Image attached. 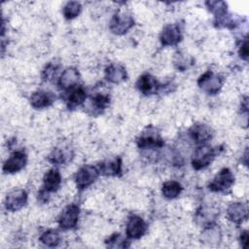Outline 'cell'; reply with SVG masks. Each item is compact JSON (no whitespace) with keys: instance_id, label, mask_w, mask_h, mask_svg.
Listing matches in <instances>:
<instances>
[{"instance_id":"obj_15","label":"cell","mask_w":249,"mask_h":249,"mask_svg":"<svg viewBox=\"0 0 249 249\" xmlns=\"http://www.w3.org/2000/svg\"><path fill=\"white\" fill-rule=\"evenodd\" d=\"M80 74L74 67L66 68L58 79V86L62 89H71L78 84Z\"/></svg>"},{"instance_id":"obj_29","label":"cell","mask_w":249,"mask_h":249,"mask_svg":"<svg viewBox=\"0 0 249 249\" xmlns=\"http://www.w3.org/2000/svg\"><path fill=\"white\" fill-rule=\"evenodd\" d=\"M174 63L177 66V68L184 70L188 67L189 59L186 56H184L182 53H176L174 58Z\"/></svg>"},{"instance_id":"obj_10","label":"cell","mask_w":249,"mask_h":249,"mask_svg":"<svg viewBox=\"0 0 249 249\" xmlns=\"http://www.w3.org/2000/svg\"><path fill=\"white\" fill-rule=\"evenodd\" d=\"M27 161L26 155L21 151L14 152L4 162L3 171L5 173H16L21 170Z\"/></svg>"},{"instance_id":"obj_12","label":"cell","mask_w":249,"mask_h":249,"mask_svg":"<svg viewBox=\"0 0 249 249\" xmlns=\"http://www.w3.org/2000/svg\"><path fill=\"white\" fill-rule=\"evenodd\" d=\"M137 145L142 149L160 148L163 146V140L156 130L149 128L147 131H143V133L137 138Z\"/></svg>"},{"instance_id":"obj_26","label":"cell","mask_w":249,"mask_h":249,"mask_svg":"<svg viewBox=\"0 0 249 249\" xmlns=\"http://www.w3.org/2000/svg\"><path fill=\"white\" fill-rule=\"evenodd\" d=\"M81 10H82V6L79 2L70 1L64 5V7L62 9V13H63V16L65 18L72 19L80 15Z\"/></svg>"},{"instance_id":"obj_9","label":"cell","mask_w":249,"mask_h":249,"mask_svg":"<svg viewBox=\"0 0 249 249\" xmlns=\"http://www.w3.org/2000/svg\"><path fill=\"white\" fill-rule=\"evenodd\" d=\"M146 231L147 225L141 217L133 215L129 218L125 228V234L128 238L139 239L145 234Z\"/></svg>"},{"instance_id":"obj_2","label":"cell","mask_w":249,"mask_h":249,"mask_svg":"<svg viewBox=\"0 0 249 249\" xmlns=\"http://www.w3.org/2000/svg\"><path fill=\"white\" fill-rule=\"evenodd\" d=\"M197 85L203 91L209 94H215L223 86V78L220 75L208 70L198 78Z\"/></svg>"},{"instance_id":"obj_20","label":"cell","mask_w":249,"mask_h":249,"mask_svg":"<svg viewBox=\"0 0 249 249\" xmlns=\"http://www.w3.org/2000/svg\"><path fill=\"white\" fill-rule=\"evenodd\" d=\"M73 158V152L68 147L55 148L49 157V160L53 164H62L71 160Z\"/></svg>"},{"instance_id":"obj_6","label":"cell","mask_w":249,"mask_h":249,"mask_svg":"<svg viewBox=\"0 0 249 249\" xmlns=\"http://www.w3.org/2000/svg\"><path fill=\"white\" fill-rule=\"evenodd\" d=\"M79 216H80V208L78 205L70 204L66 206L62 210L58 218V225L60 229L67 231L75 228V226L78 223Z\"/></svg>"},{"instance_id":"obj_28","label":"cell","mask_w":249,"mask_h":249,"mask_svg":"<svg viewBox=\"0 0 249 249\" xmlns=\"http://www.w3.org/2000/svg\"><path fill=\"white\" fill-rule=\"evenodd\" d=\"M57 69H58V66L56 64H53V63L48 64L45 67L44 71H43V74H42L43 79L46 80V81H49V80L53 79L56 75Z\"/></svg>"},{"instance_id":"obj_23","label":"cell","mask_w":249,"mask_h":249,"mask_svg":"<svg viewBox=\"0 0 249 249\" xmlns=\"http://www.w3.org/2000/svg\"><path fill=\"white\" fill-rule=\"evenodd\" d=\"M109 101H110V97L104 94H96L95 96L91 97L89 106L92 109V114L101 113L109 104Z\"/></svg>"},{"instance_id":"obj_27","label":"cell","mask_w":249,"mask_h":249,"mask_svg":"<svg viewBox=\"0 0 249 249\" xmlns=\"http://www.w3.org/2000/svg\"><path fill=\"white\" fill-rule=\"evenodd\" d=\"M106 244L110 248H126L129 246L128 241L119 232L113 233L106 240Z\"/></svg>"},{"instance_id":"obj_1","label":"cell","mask_w":249,"mask_h":249,"mask_svg":"<svg viewBox=\"0 0 249 249\" xmlns=\"http://www.w3.org/2000/svg\"><path fill=\"white\" fill-rule=\"evenodd\" d=\"M216 150L209 145L201 144L194 153L192 164L196 170H200L207 167L216 157Z\"/></svg>"},{"instance_id":"obj_17","label":"cell","mask_w":249,"mask_h":249,"mask_svg":"<svg viewBox=\"0 0 249 249\" xmlns=\"http://www.w3.org/2000/svg\"><path fill=\"white\" fill-rule=\"evenodd\" d=\"M126 71L120 64H111L105 69V78L113 84H119L126 79Z\"/></svg>"},{"instance_id":"obj_7","label":"cell","mask_w":249,"mask_h":249,"mask_svg":"<svg viewBox=\"0 0 249 249\" xmlns=\"http://www.w3.org/2000/svg\"><path fill=\"white\" fill-rule=\"evenodd\" d=\"M160 39L163 46L177 45L182 40V31L179 24H166L161 30Z\"/></svg>"},{"instance_id":"obj_25","label":"cell","mask_w":249,"mask_h":249,"mask_svg":"<svg viewBox=\"0 0 249 249\" xmlns=\"http://www.w3.org/2000/svg\"><path fill=\"white\" fill-rule=\"evenodd\" d=\"M39 239L49 247H55L60 242V235L55 230H48L42 233Z\"/></svg>"},{"instance_id":"obj_16","label":"cell","mask_w":249,"mask_h":249,"mask_svg":"<svg viewBox=\"0 0 249 249\" xmlns=\"http://www.w3.org/2000/svg\"><path fill=\"white\" fill-rule=\"evenodd\" d=\"M189 133L191 137L198 144H204L212 137V129L205 124H194Z\"/></svg>"},{"instance_id":"obj_14","label":"cell","mask_w":249,"mask_h":249,"mask_svg":"<svg viewBox=\"0 0 249 249\" xmlns=\"http://www.w3.org/2000/svg\"><path fill=\"white\" fill-rule=\"evenodd\" d=\"M55 100V95L51 91L37 90L32 93L30 97V103L33 108L42 109L51 106Z\"/></svg>"},{"instance_id":"obj_13","label":"cell","mask_w":249,"mask_h":249,"mask_svg":"<svg viewBox=\"0 0 249 249\" xmlns=\"http://www.w3.org/2000/svg\"><path fill=\"white\" fill-rule=\"evenodd\" d=\"M136 86H137V89H139V91H141L142 93H144L146 95L156 93L160 87L158 80L151 74L141 75L136 83Z\"/></svg>"},{"instance_id":"obj_21","label":"cell","mask_w":249,"mask_h":249,"mask_svg":"<svg viewBox=\"0 0 249 249\" xmlns=\"http://www.w3.org/2000/svg\"><path fill=\"white\" fill-rule=\"evenodd\" d=\"M99 172L107 176H116L120 175L122 172V160L120 158H117L113 160L103 161L98 165Z\"/></svg>"},{"instance_id":"obj_8","label":"cell","mask_w":249,"mask_h":249,"mask_svg":"<svg viewBox=\"0 0 249 249\" xmlns=\"http://www.w3.org/2000/svg\"><path fill=\"white\" fill-rule=\"evenodd\" d=\"M27 201V193L24 190L18 189L10 192L5 199V207L9 211H18L21 209Z\"/></svg>"},{"instance_id":"obj_22","label":"cell","mask_w":249,"mask_h":249,"mask_svg":"<svg viewBox=\"0 0 249 249\" xmlns=\"http://www.w3.org/2000/svg\"><path fill=\"white\" fill-rule=\"evenodd\" d=\"M182 192V186L179 182L170 180L167 182H164L161 187V193L164 197L168 199H172L177 197L180 193Z\"/></svg>"},{"instance_id":"obj_31","label":"cell","mask_w":249,"mask_h":249,"mask_svg":"<svg viewBox=\"0 0 249 249\" xmlns=\"http://www.w3.org/2000/svg\"><path fill=\"white\" fill-rule=\"evenodd\" d=\"M239 239H240L241 246H242L243 248H247V246H248V240H249V237H248V231H242V232H241V234H240Z\"/></svg>"},{"instance_id":"obj_30","label":"cell","mask_w":249,"mask_h":249,"mask_svg":"<svg viewBox=\"0 0 249 249\" xmlns=\"http://www.w3.org/2000/svg\"><path fill=\"white\" fill-rule=\"evenodd\" d=\"M239 55L244 60L248 59V40H247V37L244 38V41L241 43V45L239 47Z\"/></svg>"},{"instance_id":"obj_3","label":"cell","mask_w":249,"mask_h":249,"mask_svg":"<svg viewBox=\"0 0 249 249\" xmlns=\"http://www.w3.org/2000/svg\"><path fill=\"white\" fill-rule=\"evenodd\" d=\"M234 183V175L230 168H222L209 183V190L215 193H222L229 190Z\"/></svg>"},{"instance_id":"obj_11","label":"cell","mask_w":249,"mask_h":249,"mask_svg":"<svg viewBox=\"0 0 249 249\" xmlns=\"http://www.w3.org/2000/svg\"><path fill=\"white\" fill-rule=\"evenodd\" d=\"M228 219L234 224H241L248 217V207L245 203L240 201L231 202L227 208Z\"/></svg>"},{"instance_id":"obj_4","label":"cell","mask_w":249,"mask_h":249,"mask_svg":"<svg viewBox=\"0 0 249 249\" xmlns=\"http://www.w3.org/2000/svg\"><path fill=\"white\" fill-rule=\"evenodd\" d=\"M134 24V20L129 14L118 12L110 20L109 28L116 35H123L126 33Z\"/></svg>"},{"instance_id":"obj_5","label":"cell","mask_w":249,"mask_h":249,"mask_svg":"<svg viewBox=\"0 0 249 249\" xmlns=\"http://www.w3.org/2000/svg\"><path fill=\"white\" fill-rule=\"evenodd\" d=\"M98 167L90 164L84 165L81 167L75 175V182L79 189L83 190L91 185L99 175Z\"/></svg>"},{"instance_id":"obj_24","label":"cell","mask_w":249,"mask_h":249,"mask_svg":"<svg viewBox=\"0 0 249 249\" xmlns=\"http://www.w3.org/2000/svg\"><path fill=\"white\" fill-rule=\"evenodd\" d=\"M207 8L210 12H212L215 17L220 21L223 18L227 16V3L224 1H207L206 3ZM217 21V22H218Z\"/></svg>"},{"instance_id":"obj_18","label":"cell","mask_w":249,"mask_h":249,"mask_svg":"<svg viewBox=\"0 0 249 249\" xmlns=\"http://www.w3.org/2000/svg\"><path fill=\"white\" fill-rule=\"evenodd\" d=\"M61 184V175L55 168L50 169L44 176V190L48 193L55 192Z\"/></svg>"},{"instance_id":"obj_19","label":"cell","mask_w":249,"mask_h":249,"mask_svg":"<svg viewBox=\"0 0 249 249\" xmlns=\"http://www.w3.org/2000/svg\"><path fill=\"white\" fill-rule=\"evenodd\" d=\"M87 98V91L82 86L74 87L70 89V92L67 96V106L70 109H73L77 106H80L85 102Z\"/></svg>"}]
</instances>
